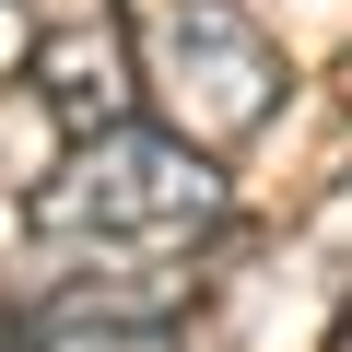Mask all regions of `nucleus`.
Listing matches in <instances>:
<instances>
[{
    "instance_id": "nucleus-4",
    "label": "nucleus",
    "mask_w": 352,
    "mask_h": 352,
    "mask_svg": "<svg viewBox=\"0 0 352 352\" xmlns=\"http://www.w3.org/2000/svg\"><path fill=\"white\" fill-rule=\"evenodd\" d=\"M24 352H188L164 317H12Z\"/></svg>"
},
{
    "instance_id": "nucleus-2",
    "label": "nucleus",
    "mask_w": 352,
    "mask_h": 352,
    "mask_svg": "<svg viewBox=\"0 0 352 352\" xmlns=\"http://www.w3.org/2000/svg\"><path fill=\"white\" fill-rule=\"evenodd\" d=\"M141 82L164 94V129L223 153V141H247L282 106V47L258 36L247 0H164L153 36H141Z\"/></svg>"
},
{
    "instance_id": "nucleus-1",
    "label": "nucleus",
    "mask_w": 352,
    "mask_h": 352,
    "mask_svg": "<svg viewBox=\"0 0 352 352\" xmlns=\"http://www.w3.org/2000/svg\"><path fill=\"white\" fill-rule=\"evenodd\" d=\"M36 223H47V247H71L82 270H153V282H176L164 258H188V247L223 235V164H212L188 129L129 118V129H94V141H71V153L47 164Z\"/></svg>"
},
{
    "instance_id": "nucleus-3",
    "label": "nucleus",
    "mask_w": 352,
    "mask_h": 352,
    "mask_svg": "<svg viewBox=\"0 0 352 352\" xmlns=\"http://www.w3.org/2000/svg\"><path fill=\"white\" fill-rule=\"evenodd\" d=\"M24 82H36V106L71 129V141H94V129H129V94H141V59H129V24H59V36H36V59H24Z\"/></svg>"
},
{
    "instance_id": "nucleus-5",
    "label": "nucleus",
    "mask_w": 352,
    "mask_h": 352,
    "mask_svg": "<svg viewBox=\"0 0 352 352\" xmlns=\"http://www.w3.org/2000/svg\"><path fill=\"white\" fill-rule=\"evenodd\" d=\"M0 352H24V340H12V329H0Z\"/></svg>"
}]
</instances>
